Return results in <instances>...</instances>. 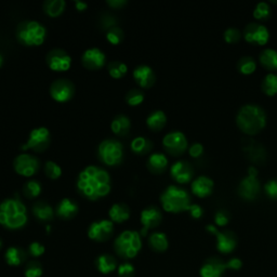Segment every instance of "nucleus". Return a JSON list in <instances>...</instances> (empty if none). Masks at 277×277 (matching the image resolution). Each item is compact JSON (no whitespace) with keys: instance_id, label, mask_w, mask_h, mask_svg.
<instances>
[{"instance_id":"nucleus-1","label":"nucleus","mask_w":277,"mask_h":277,"mask_svg":"<svg viewBox=\"0 0 277 277\" xmlns=\"http://www.w3.org/2000/svg\"><path fill=\"white\" fill-rule=\"evenodd\" d=\"M77 188L82 195L95 200L110 192V177L105 169L98 166H88L79 172Z\"/></svg>"},{"instance_id":"nucleus-2","label":"nucleus","mask_w":277,"mask_h":277,"mask_svg":"<svg viewBox=\"0 0 277 277\" xmlns=\"http://www.w3.org/2000/svg\"><path fill=\"white\" fill-rule=\"evenodd\" d=\"M236 123L241 132L248 135H255L266 126V113L257 104H246L238 110Z\"/></svg>"},{"instance_id":"nucleus-3","label":"nucleus","mask_w":277,"mask_h":277,"mask_svg":"<svg viewBox=\"0 0 277 277\" xmlns=\"http://www.w3.org/2000/svg\"><path fill=\"white\" fill-rule=\"evenodd\" d=\"M27 222L26 206L18 198H7L0 204V224L12 228H20Z\"/></svg>"},{"instance_id":"nucleus-4","label":"nucleus","mask_w":277,"mask_h":277,"mask_svg":"<svg viewBox=\"0 0 277 277\" xmlns=\"http://www.w3.org/2000/svg\"><path fill=\"white\" fill-rule=\"evenodd\" d=\"M161 203L166 211L172 213L188 211L192 205L189 192L177 185H169L162 193Z\"/></svg>"},{"instance_id":"nucleus-5","label":"nucleus","mask_w":277,"mask_h":277,"mask_svg":"<svg viewBox=\"0 0 277 277\" xmlns=\"http://www.w3.org/2000/svg\"><path fill=\"white\" fill-rule=\"evenodd\" d=\"M46 27L37 21L29 20L20 23L17 30L18 39L26 46H39L46 39Z\"/></svg>"},{"instance_id":"nucleus-6","label":"nucleus","mask_w":277,"mask_h":277,"mask_svg":"<svg viewBox=\"0 0 277 277\" xmlns=\"http://www.w3.org/2000/svg\"><path fill=\"white\" fill-rule=\"evenodd\" d=\"M141 235L135 231H124L115 239L114 248L121 258L132 259L141 250Z\"/></svg>"},{"instance_id":"nucleus-7","label":"nucleus","mask_w":277,"mask_h":277,"mask_svg":"<svg viewBox=\"0 0 277 277\" xmlns=\"http://www.w3.org/2000/svg\"><path fill=\"white\" fill-rule=\"evenodd\" d=\"M98 154L101 161L109 166L118 165L123 158V147L116 138H105L98 148Z\"/></svg>"},{"instance_id":"nucleus-8","label":"nucleus","mask_w":277,"mask_h":277,"mask_svg":"<svg viewBox=\"0 0 277 277\" xmlns=\"http://www.w3.org/2000/svg\"><path fill=\"white\" fill-rule=\"evenodd\" d=\"M163 145L171 155H181L188 149V138L181 131H171L163 138Z\"/></svg>"},{"instance_id":"nucleus-9","label":"nucleus","mask_w":277,"mask_h":277,"mask_svg":"<svg viewBox=\"0 0 277 277\" xmlns=\"http://www.w3.org/2000/svg\"><path fill=\"white\" fill-rule=\"evenodd\" d=\"M50 143V132L49 129L46 127H37L31 131L27 142L22 147V150H34V151H44L48 148Z\"/></svg>"},{"instance_id":"nucleus-10","label":"nucleus","mask_w":277,"mask_h":277,"mask_svg":"<svg viewBox=\"0 0 277 277\" xmlns=\"http://www.w3.org/2000/svg\"><path fill=\"white\" fill-rule=\"evenodd\" d=\"M244 38L249 44L264 46L269 39V32L260 23H249L244 30Z\"/></svg>"},{"instance_id":"nucleus-11","label":"nucleus","mask_w":277,"mask_h":277,"mask_svg":"<svg viewBox=\"0 0 277 277\" xmlns=\"http://www.w3.org/2000/svg\"><path fill=\"white\" fill-rule=\"evenodd\" d=\"M47 64L52 71L64 72L71 67L72 58L65 50L57 48L47 54Z\"/></svg>"},{"instance_id":"nucleus-12","label":"nucleus","mask_w":277,"mask_h":277,"mask_svg":"<svg viewBox=\"0 0 277 277\" xmlns=\"http://www.w3.org/2000/svg\"><path fill=\"white\" fill-rule=\"evenodd\" d=\"M114 223L112 220H100L91 223L88 228V236L96 241H105L113 235Z\"/></svg>"},{"instance_id":"nucleus-13","label":"nucleus","mask_w":277,"mask_h":277,"mask_svg":"<svg viewBox=\"0 0 277 277\" xmlns=\"http://www.w3.org/2000/svg\"><path fill=\"white\" fill-rule=\"evenodd\" d=\"M16 171L21 176L31 177L39 169V161L37 157L30 154H21L13 162Z\"/></svg>"},{"instance_id":"nucleus-14","label":"nucleus","mask_w":277,"mask_h":277,"mask_svg":"<svg viewBox=\"0 0 277 277\" xmlns=\"http://www.w3.org/2000/svg\"><path fill=\"white\" fill-rule=\"evenodd\" d=\"M261 192V184L257 177L247 176L239 182L238 195L248 202L257 199Z\"/></svg>"},{"instance_id":"nucleus-15","label":"nucleus","mask_w":277,"mask_h":277,"mask_svg":"<svg viewBox=\"0 0 277 277\" xmlns=\"http://www.w3.org/2000/svg\"><path fill=\"white\" fill-rule=\"evenodd\" d=\"M51 96L58 102H65L71 100L75 93V86L67 79H57L50 87Z\"/></svg>"},{"instance_id":"nucleus-16","label":"nucleus","mask_w":277,"mask_h":277,"mask_svg":"<svg viewBox=\"0 0 277 277\" xmlns=\"http://www.w3.org/2000/svg\"><path fill=\"white\" fill-rule=\"evenodd\" d=\"M170 173L173 180L180 184H186L192 181L194 176V168L186 161H178L171 166Z\"/></svg>"},{"instance_id":"nucleus-17","label":"nucleus","mask_w":277,"mask_h":277,"mask_svg":"<svg viewBox=\"0 0 277 277\" xmlns=\"http://www.w3.org/2000/svg\"><path fill=\"white\" fill-rule=\"evenodd\" d=\"M141 223H142V230H141V235H147L148 231L150 228H154L161 224L163 216L161 210L158 209L157 207H149L147 209L142 210L141 212Z\"/></svg>"},{"instance_id":"nucleus-18","label":"nucleus","mask_w":277,"mask_h":277,"mask_svg":"<svg viewBox=\"0 0 277 277\" xmlns=\"http://www.w3.org/2000/svg\"><path fill=\"white\" fill-rule=\"evenodd\" d=\"M105 53H104L99 48H89L81 57L82 64L85 67L90 69L100 68L105 63Z\"/></svg>"},{"instance_id":"nucleus-19","label":"nucleus","mask_w":277,"mask_h":277,"mask_svg":"<svg viewBox=\"0 0 277 277\" xmlns=\"http://www.w3.org/2000/svg\"><path fill=\"white\" fill-rule=\"evenodd\" d=\"M213 188H214V183L212 181V179L206 176H200L196 178L192 182V185H191L192 193L199 198H205L210 196L213 192Z\"/></svg>"},{"instance_id":"nucleus-20","label":"nucleus","mask_w":277,"mask_h":277,"mask_svg":"<svg viewBox=\"0 0 277 277\" xmlns=\"http://www.w3.org/2000/svg\"><path fill=\"white\" fill-rule=\"evenodd\" d=\"M133 77L138 85L143 88H150L154 85L156 76L153 68L149 65H138L134 68Z\"/></svg>"},{"instance_id":"nucleus-21","label":"nucleus","mask_w":277,"mask_h":277,"mask_svg":"<svg viewBox=\"0 0 277 277\" xmlns=\"http://www.w3.org/2000/svg\"><path fill=\"white\" fill-rule=\"evenodd\" d=\"M217 237V248L220 252L222 253H230L232 252L235 247H236L237 240L236 237H235L234 233L230 231H225V232H219L217 231L214 233Z\"/></svg>"},{"instance_id":"nucleus-22","label":"nucleus","mask_w":277,"mask_h":277,"mask_svg":"<svg viewBox=\"0 0 277 277\" xmlns=\"http://www.w3.org/2000/svg\"><path fill=\"white\" fill-rule=\"evenodd\" d=\"M226 267V263L221 262L220 260H210L200 268V275L202 277H221Z\"/></svg>"},{"instance_id":"nucleus-23","label":"nucleus","mask_w":277,"mask_h":277,"mask_svg":"<svg viewBox=\"0 0 277 277\" xmlns=\"http://www.w3.org/2000/svg\"><path fill=\"white\" fill-rule=\"evenodd\" d=\"M78 212V206L71 198H63L57 207L58 216L62 219H71Z\"/></svg>"},{"instance_id":"nucleus-24","label":"nucleus","mask_w":277,"mask_h":277,"mask_svg":"<svg viewBox=\"0 0 277 277\" xmlns=\"http://www.w3.org/2000/svg\"><path fill=\"white\" fill-rule=\"evenodd\" d=\"M109 218L113 222L117 223H121L123 221H126L130 217V208L128 205L118 203V204H114L108 211Z\"/></svg>"},{"instance_id":"nucleus-25","label":"nucleus","mask_w":277,"mask_h":277,"mask_svg":"<svg viewBox=\"0 0 277 277\" xmlns=\"http://www.w3.org/2000/svg\"><path fill=\"white\" fill-rule=\"evenodd\" d=\"M168 166V158L163 153L152 154L148 159V167L154 173H162Z\"/></svg>"},{"instance_id":"nucleus-26","label":"nucleus","mask_w":277,"mask_h":277,"mask_svg":"<svg viewBox=\"0 0 277 277\" xmlns=\"http://www.w3.org/2000/svg\"><path fill=\"white\" fill-rule=\"evenodd\" d=\"M261 65L266 68L267 71L276 72L277 71V51L274 49H268L263 50L259 57Z\"/></svg>"},{"instance_id":"nucleus-27","label":"nucleus","mask_w":277,"mask_h":277,"mask_svg":"<svg viewBox=\"0 0 277 277\" xmlns=\"http://www.w3.org/2000/svg\"><path fill=\"white\" fill-rule=\"evenodd\" d=\"M6 261L9 265L19 266L26 260L27 253L23 250V249L18 247H10L8 250L6 251Z\"/></svg>"},{"instance_id":"nucleus-28","label":"nucleus","mask_w":277,"mask_h":277,"mask_svg":"<svg viewBox=\"0 0 277 277\" xmlns=\"http://www.w3.org/2000/svg\"><path fill=\"white\" fill-rule=\"evenodd\" d=\"M110 128H112L113 132L118 135H124L129 132L131 128V121L129 117L126 115H117L110 123Z\"/></svg>"},{"instance_id":"nucleus-29","label":"nucleus","mask_w":277,"mask_h":277,"mask_svg":"<svg viewBox=\"0 0 277 277\" xmlns=\"http://www.w3.org/2000/svg\"><path fill=\"white\" fill-rule=\"evenodd\" d=\"M34 216L41 221H49L54 217L53 208L46 202H37L33 206Z\"/></svg>"},{"instance_id":"nucleus-30","label":"nucleus","mask_w":277,"mask_h":277,"mask_svg":"<svg viewBox=\"0 0 277 277\" xmlns=\"http://www.w3.org/2000/svg\"><path fill=\"white\" fill-rule=\"evenodd\" d=\"M96 267L103 274L112 273L117 267L116 259L110 254H102L96 259Z\"/></svg>"},{"instance_id":"nucleus-31","label":"nucleus","mask_w":277,"mask_h":277,"mask_svg":"<svg viewBox=\"0 0 277 277\" xmlns=\"http://www.w3.org/2000/svg\"><path fill=\"white\" fill-rule=\"evenodd\" d=\"M166 122H167V116H166L165 112H163L161 109L152 112L147 118L148 126L155 131L163 129Z\"/></svg>"},{"instance_id":"nucleus-32","label":"nucleus","mask_w":277,"mask_h":277,"mask_svg":"<svg viewBox=\"0 0 277 277\" xmlns=\"http://www.w3.org/2000/svg\"><path fill=\"white\" fill-rule=\"evenodd\" d=\"M150 246L152 249H154L156 251H165L167 250L168 248V238L166 236V234L161 233V232H156L153 233L150 236L149 239Z\"/></svg>"},{"instance_id":"nucleus-33","label":"nucleus","mask_w":277,"mask_h":277,"mask_svg":"<svg viewBox=\"0 0 277 277\" xmlns=\"http://www.w3.org/2000/svg\"><path fill=\"white\" fill-rule=\"evenodd\" d=\"M262 91L268 96H274L277 94V74L268 73L263 78L261 84Z\"/></svg>"},{"instance_id":"nucleus-34","label":"nucleus","mask_w":277,"mask_h":277,"mask_svg":"<svg viewBox=\"0 0 277 277\" xmlns=\"http://www.w3.org/2000/svg\"><path fill=\"white\" fill-rule=\"evenodd\" d=\"M64 0H46L44 3V9L48 16L58 17L65 9Z\"/></svg>"},{"instance_id":"nucleus-35","label":"nucleus","mask_w":277,"mask_h":277,"mask_svg":"<svg viewBox=\"0 0 277 277\" xmlns=\"http://www.w3.org/2000/svg\"><path fill=\"white\" fill-rule=\"evenodd\" d=\"M153 148L152 143L148 137L144 136H136L131 141V149L136 154H147Z\"/></svg>"},{"instance_id":"nucleus-36","label":"nucleus","mask_w":277,"mask_h":277,"mask_svg":"<svg viewBox=\"0 0 277 277\" xmlns=\"http://www.w3.org/2000/svg\"><path fill=\"white\" fill-rule=\"evenodd\" d=\"M237 68L242 75H251L257 69V62L251 57H242L238 61Z\"/></svg>"},{"instance_id":"nucleus-37","label":"nucleus","mask_w":277,"mask_h":277,"mask_svg":"<svg viewBox=\"0 0 277 277\" xmlns=\"http://www.w3.org/2000/svg\"><path fill=\"white\" fill-rule=\"evenodd\" d=\"M108 73L114 78H121L122 76L127 73L128 66L121 61H110L107 66Z\"/></svg>"},{"instance_id":"nucleus-38","label":"nucleus","mask_w":277,"mask_h":277,"mask_svg":"<svg viewBox=\"0 0 277 277\" xmlns=\"http://www.w3.org/2000/svg\"><path fill=\"white\" fill-rule=\"evenodd\" d=\"M271 7L265 2H261L257 4L253 10V18L258 21H266L271 17Z\"/></svg>"},{"instance_id":"nucleus-39","label":"nucleus","mask_w":277,"mask_h":277,"mask_svg":"<svg viewBox=\"0 0 277 277\" xmlns=\"http://www.w3.org/2000/svg\"><path fill=\"white\" fill-rule=\"evenodd\" d=\"M23 193L26 197H37L41 193V184L36 180L27 181L23 186Z\"/></svg>"},{"instance_id":"nucleus-40","label":"nucleus","mask_w":277,"mask_h":277,"mask_svg":"<svg viewBox=\"0 0 277 277\" xmlns=\"http://www.w3.org/2000/svg\"><path fill=\"white\" fill-rule=\"evenodd\" d=\"M106 39L112 45H118L120 41L123 39V32L119 26L114 25L109 27L106 33Z\"/></svg>"},{"instance_id":"nucleus-41","label":"nucleus","mask_w":277,"mask_h":277,"mask_svg":"<svg viewBox=\"0 0 277 277\" xmlns=\"http://www.w3.org/2000/svg\"><path fill=\"white\" fill-rule=\"evenodd\" d=\"M124 99H126V102L129 104V105L136 106V105H140V104L143 102L144 94L141 90L132 89L126 94V98Z\"/></svg>"},{"instance_id":"nucleus-42","label":"nucleus","mask_w":277,"mask_h":277,"mask_svg":"<svg viewBox=\"0 0 277 277\" xmlns=\"http://www.w3.org/2000/svg\"><path fill=\"white\" fill-rule=\"evenodd\" d=\"M45 172L50 179H58L62 175V168L57 163L49 161L45 165Z\"/></svg>"},{"instance_id":"nucleus-43","label":"nucleus","mask_w":277,"mask_h":277,"mask_svg":"<svg viewBox=\"0 0 277 277\" xmlns=\"http://www.w3.org/2000/svg\"><path fill=\"white\" fill-rule=\"evenodd\" d=\"M43 275V267L37 261H32L25 268V277H40Z\"/></svg>"},{"instance_id":"nucleus-44","label":"nucleus","mask_w":277,"mask_h":277,"mask_svg":"<svg viewBox=\"0 0 277 277\" xmlns=\"http://www.w3.org/2000/svg\"><path fill=\"white\" fill-rule=\"evenodd\" d=\"M223 38L227 44H237L238 41L241 39V33L237 29L230 27V29H227L224 32Z\"/></svg>"},{"instance_id":"nucleus-45","label":"nucleus","mask_w":277,"mask_h":277,"mask_svg":"<svg viewBox=\"0 0 277 277\" xmlns=\"http://www.w3.org/2000/svg\"><path fill=\"white\" fill-rule=\"evenodd\" d=\"M264 192L269 198L277 200V179L269 180L264 184Z\"/></svg>"},{"instance_id":"nucleus-46","label":"nucleus","mask_w":277,"mask_h":277,"mask_svg":"<svg viewBox=\"0 0 277 277\" xmlns=\"http://www.w3.org/2000/svg\"><path fill=\"white\" fill-rule=\"evenodd\" d=\"M119 277H133L134 276V266L131 263H122L118 267Z\"/></svg>"},{"instance_id":"nucleus-47","label":"nucleus","mask_w":277,"mask_h":277,"mask_svg":"<svg viewBox=\"0 0 277 277\" xmlns=\"http://www.w3.org/2000/svg\"><path fill=\"white\" fill-rule=\"evenodd\" d=\"M228 221H230V216L225 210H219L214 216V222L219 226H225Z\"/></svg>"},{"instance_id":"nucleus-48","label":"nucleus","mask_w":277,"mask_h":277,"mask_svg":"<svg viewBox=\"0 0 277 277\" xmlns=\"http://www.w3.org/2000/svg\"><path fill=\"white\" fill-rule=\"evenodd\" d=\"M30 253L33 257H40L45 253V246L38 241H34L30 245Z\"/></svg>"},{"instance_id":"nucleus-49","label":"nucleus","mask_w":277,"mask_h":277,"mask_svg":"<svg viewBox=\"0 0 277 277\" xmlns=\"http://www.w3.org/2000/svg\"><path fill=\"white\" fill-rule=\"evenodd\" d=\"M189 153L193 158H198L204 153V147L200 143H194L189 148Z\"/></svg>"},{"instance_id":"nucleus-50","label":"nucleus","mask_w":277,"mask_h":277,"mask_svg":"<svg viewBox=\"0 0 277 277\" xmlns=\"http://www.w3.org/2000/svg\"><path fill=\"white\" fill-rule=\"evenodd\" d=\"M191 214V217L193 219H200L203 217L204 214V210L202 206H199L197 204H192L190 207H189V210H188Z\"/></svg>"},{"instance_id":"nucleus-51","label":"nucleus","mask_w":277,"mask_h":277,"mask_svg":"<svg viewBox=\"0 0 277 277\" xmlns=\"http://www.w3.org/2000/svg\"><path fill=\"white\" fill-rule=\"evenodd\" d=\"M241 265H242L241 261L239 259H236V258L231 259L230 261L226 263V267L232 268V269H238V268L241 267Z\"/></svg>"},{"instance_id":"nucleus-52","label":"nucleus","mask_w":277,"mask_h":277,"mask_svg":"<svg viewBox=\"0 0 277 277\" xmlns=\"http://www.w3.org/2000/svg\"><path fill=\"white\" fill-rule=\"evenodd\" d=\"M107 4L114 8H120L127 4V0H107Z\"/></svg>"},{"instance_id":"nucleus-53","label":"nucleus","mask_w":277,"mask_h":277,"mask_svg":"<svg viewBox=\"0 0 277 277\" xmlns=\"http://www.w3.org/2000/svg\"><path fill=\"white\" fill-rule=\"evenodd\" d=\"M75 6H76V9H77L78 11H84L87 9L88 4L85 2H81V0H76Z\"/></svg>"},{"instance_id":"nucleus-54","label":"nucleus","mask_w":277,"mask_h":277,"mask_svg":"<svg viewBox=\"0 0 277 277\" xmlns=\"http://www.w3.org/2000/svg\"><path fill=\"white\" fill-rule=\"evenodd\" d=\"M248 176L251 177H258V170L253 166H250V167L248 168Z\"/></svg>"},{"instance_id":"nucleus-55","label":"nucleus","mask_w":277,"mask_h":277,"mask_svg":"<svg viewBox=\"0 0 277 277\" xmlns=\"http://www.w3.org/2000/svg\"><path fill=\"white\" fill-rule=\"evenodd\" d=\"M3 62H4V58H3V54L0 53V66L3 65Z\"/></svg>"},{"instance_id":"nucleus-56","label":"nucleus","mask_w":277,"mask_h":277,"mask_svg":"<svg viewBox=\"0 0 277 277\" xmlns=\"http://www.w3.org/2000/svg\"><path fill=\"white\" fill-rule=\"evenodd\" d=\"M2 246H3V244H2V240H0V248H2Z\"/></svg>"},{"instance_id":"nucleus-57","label":"nucleus","mask_w":277,"mask_h":277,"mask_svg":"<svg viewBox=\"0 0 277 277\" xmlns=\"http://www.w3.org/2000/svg\"><path fill=\"white\" fill-rule=\"evenodd\" d=\"M273 4H277V2H275V0H273V2H272Z\"/></svg>"}]
</instances>
